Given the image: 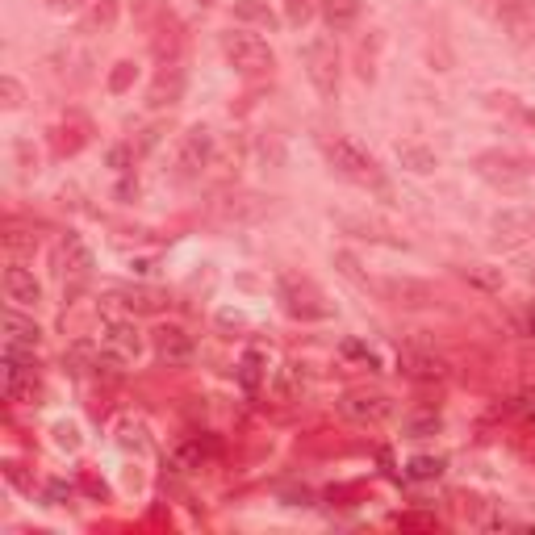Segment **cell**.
Instances as JSON below:
<instances>
[{"instance_id": "4", "label": "cell", "mask_w": 535, "mask_h": 535, "mask_svg": "<svg viewBox=\"0 0 535 535\" xmlns=\"http://www.w3.org/2000/svg\"><path fill=\"white\" fill-rule=\"evenodd\" d=\"M477 176L490 180L494 189L515 193V189H523V184L531 180V164H527V159H519V155H510V151H481L477 155Z\"/></svg>"}, {"instance_id": "8", "label": "cell", "mask_w": 535, "mask_h": 535, "mask_svg": "<svg viewBox=\"0 0 535 535\" xmlns=\"http://www.w3.org/2000/svg\"><path fill=\"white\" fill-rule=\"evenodd\" d=\"M339 414L352 418V423H360V427H377L393 414V398H385V393H343Z\"/></svg>"}, {"instance_id": "14", "label": "cell", "mask_w": 535, "mask_h": 535, "mask_svg": "<svg viewBox=\"0 0 535 535\" xmlns=\"http://www.w3.org/2000/svg\"><path fill=\"white\" fill-rule=\"evenodd\" d=\"M184 97V67L180 63H164L155 72L151 88H147V105L151 109H172Z\"/></svg>"}, {"instance_id": "15", "label": "cell", "mask_w": 535, "mask_h": 535, "mask_svg": "<svg viewBox=\"0 0 535 535\" xmlns=\"http://www.w3.org/2000/svg\"><path fill=\"white\" fill-rule=\"evenodd\" d=\"M5 293H9L13 306H26V310H34L38 301H42V285L34 281V272L21 268V264H9L5 268Z\"/></svg>"}, {"instance_id": "19", "label": "cell", "mask_w": 535, "mask_h": 535, "mask_svg": "<svg viewBox=\"0 0 535 535\" xmlns=\"http://www.w3.org/2000/svg\"><path fill=\"white\" fill-rule=\"evenodd\" d=\"M38 339H42V331H38V322H30V318H21L17 310H9L5 314V343H13V347H38Z\"/></svg>"}, {"instance_id": "1", "label": "cell", "mask_w": 535, "mask_h": 535, "mask_svg": "<svg viewBox=\"0 0 535 535\" xmlns=\"http://www.w3.org/2000/svg\"><path fill=\"white\" fill-rule=\"evenodd\" d=\"M322 151H327V164L343 176V180H352V184H372V189H381L385 184V176H381V164L372 159L356 138H327L322 143Z\"/></svg>"}, {"instance_id": "31", "label": "cell", "mask_w": 535, "mask_h": 535, "mask_svg": "<svg viewBox=\"0 0 535 535\" xmlns=\"http://www.w3.org/2000/svg\"><path fill=\"white\" fill-rule=\"evenodd\" d=\"M67 494H72V490H67L63 481H51V485H46V502H51V506H59Z\"/></svg>"}, {"instance_id": "33", "label": "cell", "mask_w": 535, "mask_h": 535, "mask_svg": "<svg viewBox=\"0 0 535 535\" xmlns=\"http://www.w3.org/2000/svg\"><path fill=\"white\" fill-rule=\"evenodd\" d=\"M109 164H113V168H126V164H130V151H126V147H113V151H109Z\"/></svg>"}, {"instance_id": "36", "label": "cell", "mask_w": 535, "mask_h": 535, "mask_svg": "<svg viewBox=\"0 0 535 535\" xmlns=\"http://www.w3.org/2000/svg\"><path fill=\"white\" fill-rule=\"evenodd\" d=\"M531 281H535V272H531Z\"/></svg>"}, {"instance_id": "21", "label": "cell", "mask_w": 535, "mask_h": 535, "mask_svg": "<svg viewBox=\"0 0 535 535\" xmlns=\"http://www.w3.org/2000/svg\"><path fill=\"white\" fill-rule=\"evenodd\" d=\"M360 9H364V0H322V17H327L331 30H352Z\"/></svg>"}, {"instance_id": "9", "label": "cell", "mask_w": 535, "mask_h": 535, "mask_svg": "<svg viewBox=\"0 0 535 535\" xmlns=\"http://www.w3.org/2000/svg\"><path fill=\"white\" fill-rule=\"evenodd\" d=\"M498 21L515 46L535 42V0H498Z\"/></svg>"}, {"instance_id": "11", "label": "cell", "mask_w": 535, "mask_h": 535, "mask_svg": "<svg viewBox=\"0 0 535 535\" xmlns=\"http://www.w3.org/2000/svg\"><path fill=\"white\" fill-rule=\"evenodd\" d=\"M151 343H155V356H159V364H168V368H184L193 360V352H197V343H193V335L184 331V327H159L155 335H151Z\"/></svg>"}, {"instance_id": "16", "label": "cell", "mask_w": 535, "mask_h": 535, "mask_svg": "<svg viewBox=\"0 0 535 535\" xmlns=\"http://www.w3.org/2000/svg\"><path fill=\"white\" fill-rule=\"evenodd\" d=\"M402 372L414 381H444L448 377V360H439L431 352H402Z\"/></svg>"}, {"instance_id": "30", "label": "cell", "mask_w": 535, "mask_h": 535, "mask_svg": "<svg viewBox=\"0 0 535 535\" xmlns=\"http://www.w3.org/2000/svg\"><path fill=\"white\" fill-rule=\"evenodd\" d=\"M427 431H439V414H427V418H414V423H410V435H414V439H423Z\"/></svg>"}, {"instance_id": "23", "label": "cell", "mask_w": 535, "mask_h": 535, "mask_svg": "<svg viewBox=\"0 0 535 535\" xmlns=\"http://www.w3.org/2000/svg\"><path fill=\"white\" fill-rule=\"evenodd\" d=\"M406 473H410L414 481H435L439 473H444V456H414V460L406 464Z\"/></svg>"}, {"instance_id": "25", "label": "cell", "mask_w": 535, "mask_h": 535, "mask_svg": "<svg viewBox=\"0 0 535 535\" xmlns=\"http://www.w3.org/2000/svg\"><path fill=\"white\" fill-rule=\"evenodd\" d=\"M314 9H318V0H285V21L289 26H306Z\"/></svg>"}, {"instance_id": "24", "label": "cell", "mask_w": 535, "mask_h": 535, "mask_svg": "<svg viewBox=\"0 0 535 535\" xmlns=\"http://www.w3.org/2000/svg\"><path fill=\"white\" fill-rule=\"evenodd\" d=\"M239 381H243V389H260V381H264V356H260V352H247V356H243Z\"/></svg>"}, {"instance_id": "13", "label": "cell", "mask_w": 535, "mask_h": 535, "mask_svg": "<svg viewBox=\"0 0 535 535\" xmlns=\"http://www.w3.org/2000/svg\"><path fill=\"white\" fill-rule=\"evenodd\" d=\"M55 272L72 276V281H80V276L92 272V251L80 235H72V230H67V235L59 239V247H55Z\"/></svg>"}, {"instance_id": "28", "label": "cell", "mask_w": 535, "mask_h": 535, "mask_svg": "<svg viewBox=\"0 0 535 535\" xmlns=\"http://www.w3.org/2000/svg\"><path fill=\"white\" fill-rule=\"evenodd\" d=\"M118 444H122V448H143V444H147V439H143V427H138V423H122V439H118Z\"/></svg>"}, {"instance_id": "3", "label": "cell", "mask_w": 535, "mask_h": 535, "mask_svg": "<svg viewBox=\"0 0 535 535\" xmlns=\"http://www.w3.org/2000/svg\"><path fill=\"white\" fill-rule=\"evenodd\" d=\"M301 63H306V76L318 88V97L331 101L339 92V46L331 38H314V42H306V51H301Z\"/></svg>"}, {"instance_id": "12", "label": "cell", "mask_w": 535, "mask_h": 535, "mask_svg": "<svg viewBox=\"0 0 535 535\" xmlns=\"http://www.w3.org/2000/svg\"><path fill=\"white\" fill-rule=\"evenodd\" d=\"M372 289H377L389 306H406V310L431 306V301H435V289L427 281H410V276H402V281H398V276H393V281H377Z\"/></svg>"}, {"instance_id": "6", "label": "cell", "mask_w": 535, "mask_h": 535, "mask_svg": "<svg viewBox=\"0 0 535 535\" xmlns=\"http://www.w3.org/2000/svg\"><path fill=\"white\" fill-rule=\"evenodd\" d=\"M101 352L109 364H138L143 356V335L134 331V322H105L101 327Z\"/></svg>"}, {"instance_id": "29", "label": "cell", "mask_w": 535, "mask_h": 535, "mask_svg": "<svg viewBox=\"0 0 535 535\" xmlns=\"http://www.w3.org/2000/svg\"><path fill=\"white\" fill-rule=\"evenodd\" d=\"M130 76H134V63H118V72L109 76V88H113V92H126Z\"/></svg>"}, {"instance_id": "17", "label": "cell", "mask_w": 535, "mask_h": 535, "mask_svg": "<svg viewBox=\"0 0 535 535\" xmlns=\"http://www.w3.org/2000/svg\"><path fill=\"white\" fill-rule=\"evenodd\" d=\"M268 209V201L264 197H226L222 205H218V218L222 222H255Z\"/></svg>"}, {"instance_id": "7", "label": "cell", "mask_w": 535, "mask_h": 535, "mask_svg": "<svg viewBox=\"0 0 535 535\" xmlns=\"http://www.w3.org/2000/svg\"><path fill=\"white\" fill-rule=\"evenodd\" d=\"M209 155H214V134H209L205 126H193L180 138V155H176L180 180H197L209 168Z\"/></svg>"}, {"instance_id": "35", "label": "cell", "mask_w": 535, "mask_h": 535, "mask_svg": "<svg viewBox=\"0 0 535 535\" xmlns=\"http://www.w3.org/2000/svg\"><path fill=\"white\" fill-rule=\"evenodd\" d=\"M527 331H531V335H535V314H531V322H527Z\"/></svg>"}, {"instance_id": "32", "label": "cell", "mask_w": 535, "mask_h": 535, "mask_svg": "<svg viewBox=\"0 0 535 535\" xmlns=\"http://www.w3.org/2000/svg\"><path fill=\"white\" fill-rule=\"evenodd\" d=\"M55 13H76V9H84V0H46Z\"/></svg>"}, {"instance_id": "5", "label": "cell", "mask_w": 535, "mask_h": 535, "mask_svg": "<svg viewBox=\"0 0 535 535\" xmlns=\"http://www.w3.org/2000/svg\"><path fill=\"white\" fill-rule=\"evenodd\" d=\"M281 301H285V310H289L293 318H306V322L331 318L327 297L318 293L314 281H297V276H285V281H281Z\"/></svg>"}, {"instance_id": "34", "label": "cell", "mask_w": 535, "mask_h": 535, "mask_svg": "<svg viewBox=\"0 0 535 535\" xmlns=\"http://www.w3.org/2000/svg\"><path fill=\"white\" fill-rule=\"evenodd\" d=\"M402 527H435V519H423V515H406V519H398Z\"/></svg>"}, {"instance_id": "27", "label": "cell", "mask_w": 535, "mask_h": 535, "mask_svg": "<svg viewBox=\"0 0 535 535\" xmlns=\"http://www.w3.org/2000/svg\"><path fill=\"white\" fill-rule=\"evenodd\" d=\"M55 448L76 452V448H80V427H76V423H59V427H55Z\"/></svg>"}, {"instance_id": "18", "label": "cell", "mask_w": 535, "mask_h": 535, "mask_svg": "<svg viewBox=\"0 0 535 535\" xmlns=\"http://www.w3.org/2000/svg\"><path fill=\"white\" fill-rule=\"evenodd\" d=\"M398 164L410 168L414 176H431L439 168V155L431 147H423V143H398Z\"/></svg>"}, {"instance_id": "10", "label": "cell", "mask_w": 535, "mask_h": 535, "mask_svg": "<svg viewBox=\"0 0 535 535\" xmlns=\"http://www.w3.org/2000/svg\"><path fill=\"white\" fill-rule=\"evenodd\" d=\"M490 226H494L498 247H523L535 239V209H502Z\"/></svg>"}, {"instance_id": "22", "label": "cell", "mask_w": 535, "mask_h": 535, "mask_svg": "<svg viewBox=\"0 0 535 535\" xmlns=\"http://www.w3.org/2000/svg\"><path fill=\"white\" fill-rule=\"evenodd\" d=\"M460 281H469L481 293H502L506 276H502V268H490V264H464L460 268Z\"/></svg>"}, {"instance_id": "26", "label": "cell", "mask_w": 535, "mask_h": 535, "mask_svg": "<svg viewBox=\"0 0 535 535\" xmlns=\"http://www.w3.org/2000/svg\"><path fill=\"white\" fill-rule=\"evenodd\" d=\"M21 101H26V92H21V84H17L13 76L0 80V105H5V109H21Z\"/></svg>"}, {"instance_id": "20", "label": "cell", "mask_w": 535, "mask_h": 535, "mask_svg": "<svg viewBox=\"0 0 535 535\" xmlns=\"http://www.w3.org/2000/svg\"><path fill=\"white\" fill-rule=\"evenodd\" d=\"M118 297L126 301V306H130L134 314H159V310L168 306V293H164V289H147V285H138V289H122Z\"/></svg>"}, {"instance_id": "2", "label": "cell", "mask_w": 535, "mask_h": 535, "mask_svg": "<svg viewBox=\"0 0 535 535\" xmlns=\"http://www.w3.org/2000/svg\"><path fill=\"white\" fill-rule=\"evenodd\" d=\"M222 55H226V63L235 67L239 76H268L272 67H276L272 46L260 34H247V30L222 34Z\"/></svg>"}]
</instances>
